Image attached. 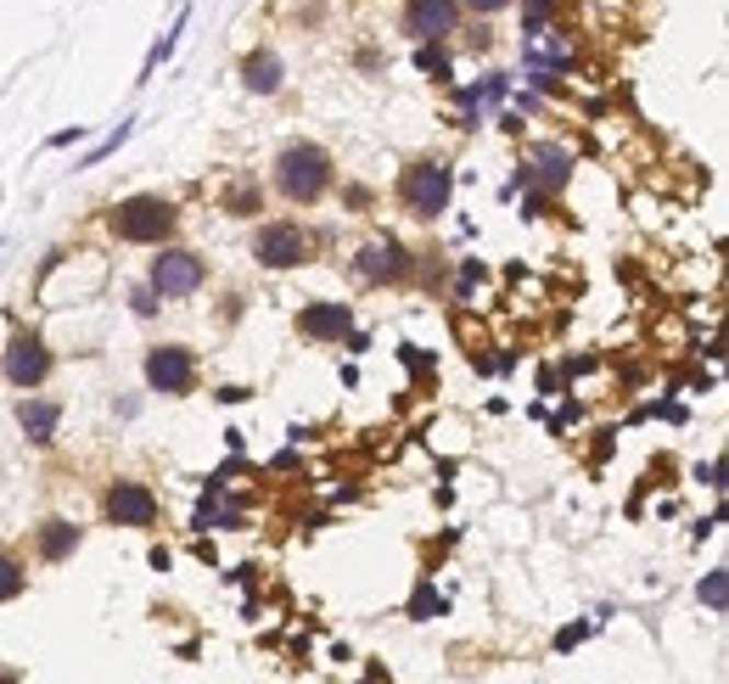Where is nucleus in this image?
Here are the masks:
<instances>
[{
    "label": "nucleus",
    "instance_id": "5",
    "mask_svg": "<svg viewBox=\"0 0 729 684\" xmlns=\"http://www.w3.org/2000/svg\"><path fill=\"white\" fill-rule=\"evenodd\" d=\"M197 286H203V259H197V253L169 248V253L152 264V292H163V298H191Z\"/></svg>",
    "mask_w": 729,
    "mask_h": 684
},
{
    "label": "nucleus",
    "instance_id": "10",
    "mask_svg": "<svg viewBox=\"0 0 729 684\" xmlns=\"http://www.w3.org/2000/svg\"><path fill=\"white\" fill-rule=\"evenodd\" d=\"M349 304H309L304 315H298V331L304 337H315V342H337V337H343L349 331Z\"/></svg>",
    "mask_w": 729,
    "mask_h": 684
},
{
    "label": "nucleus",
    "instance_id": "20",
    "mask_svg": "<svg viewBox=\"0 0 729 684\" xmlns=\"http://www.w3.org/2000/svg\"><path fill=\"white\" fill-rule=\"evenodd\" d=\"M460 7H471V12H505L511 0H460Z\"/></svg>",
    "mask_w": 729,
    "mask_h": 684
},
{
    "label": "nucleus",
    "instance_id": "17",
    "mask_svg": "<svg viewBox=\"0 0 729 684\" xmlns=\"http://www.w3.org/2000/svg\"><path fill=\"white\" fill-rule=\"evenodd\" d=\"M539 169H545V185H567V152H561V146H545Z\"/></svg>",
    "mask_w": 729,
    "mask_h": 684
},
{
    "label": "nucleus",
    "instance_id": "18",
    "mask_svg": "<svg viewBox=\"0 0 729 684\" xmlns=\"http://www.w3.org/2000/svg\"><path fill=\"white\" fill-rule=\"evenodd\" d=\"M415 68L432 73V79H449V57H444V52H432V45H421V52H415Z\"/></svg>",
    "mask_w": 729,
    "mask_h": 684
},
{
    "label": "nucleus",
    "instance_id": "1",
    "mask_svg": "<svg viewBox=\"0 0 729 684\" xmlns=\"http://www.w3.org/2000/svg\"><path fill=\"white\" fill-rule=\"evenodd\" d=\"M275 185H281L286 203H320L326 185H331V158L320 152V146H309V140L286 146V152L275 158Z\"/></svg>",
    "mask_w": 729,
    "mask_h": 684
},
{
    "label": "nucleus",
    "instance_id": "14",
    "mask_svg": "<svg viewBox=\"0 0 729 684\" xmlns=\"http://www.w3.org/2000/svg\"><path fill=\"white\" fill-rule=\"evenodd\" d=\"M79 550V527L73 522H45L39 527V556L45 561H68Z\"/></svg>",
    "mask_w": 729,
    "mask_h": 684
},
{
    "label": "nucleus",
    "instance_id": "4",
    "mask_svg": "<svg viewBox=\"0 0 729 684\" xmlns=\"http://www.w3.org/2000/svg\"><path fill=\"white\" fill-rule=\"evenodd\" d=\"M253 259L264 270H292V264H304L309 259V236L298 225H264L259 241H253Z\"/></svg>",
    "mask_w": 729,
    "mask_h": 684
},
{
    "label": "nucleus",
    "instance_id": "6",
    "mask_svg": "<svg viewBox=\"0 0 729 684\" xmlns=\"http://www.w3.org/2000/svg\"><path fill=\"white\" fill-rule=\"evenodd\" d=\"M146 381L158 387V394H191V381H197V360H191V349H152L146 354Z\"/></svg>",
    "mask_w": 729,
    "mask_h": 684
},
{
    "label": "nucleus",
    "instance_id": "7",
    "mask_svg": "<svg viewBox=\"0 0 729 684\" xmlns=\"http://www.w3.org/2000/svg\"><path fill=\"white\" fill-rule=\"evenodd\" d=\"M107 516H113L118 527H152V522H158L152 488H146V482H113V488H107Z\"/></svg>",
    "mask_w": 729,
    "mask_h": 684
},
{
    "label": "nucleus",
    "instance_id": "9",
    "mask_svg": "<svg viewBox=\"0 0 729 684\" xmlns=\"http://www.w3.org/2000/svg\"><path fill=\"white\" fill-rule=\"evenodd\" d=\"M460 23V0H410V34L421 39H444Z\"/></svg>",
    "mask_w": 729,
    "mask_h": 684
},
{
    "label": "nucleus",
    "instance_id": "8",
    "mask_svg": "<svg viewBox=\"0 0 729 684\" xmlns=\"http://www.w3.org/2000/svg\"><path fill=\"white\" fill-rule=\"evenodd\" d=\"M45 376H52V349H45L39 337H12V349H7V381L12 387H39Z\"/></svg>",
    "mask_w": 729,
    "mask_h": 684
},
{
    "label": "nucleus",
    "instance_id": "16",
    "mask_svg": "<svg viewBox=\"0 0 729 684\" xmlns=\"http://www.w3.org/2000/svg\"><path fill=\"white\" fill-rule=\"evenodd\" d=\"M23 583H29L23 567H18L12 556H0V601H18V595H23Z\"/></svg>",
    "mask_w": 729,
    "mask_h": 684
},
{
    "label": "nucleus",
    "instance_id": "11",
    "mask_svg": "<svg viewBox=\"0 0 729 684\" xmlns=\"http://www.w3.org/2000/svg\"><path fill=\"white\" fill-rule=\"evenodd\" d=\"M18 426H23L29 444H52L57 426H62V410L45 404V399H23V404H18Z\"/></svg>",
    "mask_w": 729,
    "mask_h": 684
},
{
    "label": "nucleus",
    "instance_id": "13",
    "mask_svg": "<svg viewBox=\"0 0 729 684\" xmlns=\"http://www.w3.org/2000/svg\"><path fill=\"white\" fill-rule=\"evenodd\" d=\"M241 79H248V90H253V95H275V90H281V79H286V68H281V57H275V52H253V57H248V68H241Z\"/></svg>",
    "mask_w": 729,
    "mask_h": 684
},
{
    "label": "nucleus",
    "instance_id": "15",
    "mask_svg": "<svg viewBox=\"0 0 729 684\" xmlns=\"http://www.w3.org/2000/svg\"><path fill=\"white\" fill-rule=\"evenodd\" d=\"M702 606H707V612H724V606H729V572H724V567L702 578Z\"/></svg>",
    "mask_w": 729,
    "mask_h": 684
},
{
    "label": "nucleus",
    "instance_id": "2",
    "mask_svg": "<svg viewBox=\"0 0 729 684\" xmlns=\"http://www.w3.org/2000/svg\"><path fill=\"white\" fill-rule=\"evenodd\" d=\"M174 230V208L163 197H129L113 208V236L118 241H163Z\"/></svg>",
    "mask_w": 729,
    "mask_h": 684
},
{
    "label": "nucleus",
    "instance_id": "21",
    "mask_svg": "<svg viewBox=\"0 0 729 684\" xmlns=\"http://www.w3.org/2000/svg\"><path fill=\"white\" fill-rule=\"evenodd\" d=\"M578 640H583V628H561V634H556V651H572Z\"/></svg>",
    "mask_w": 729,
    "mask_h": 684
},
{
    "label": "nucleus",
    "instance_id": "12",
    "mask_svg": "<svg viewBox=\"0 0 729 684\" xmlns=\"http://www.w3.org/2000/svg\"><path fill=\"white\" fill-rule=\"evenodd\" d=\"M360 275L365 281H399L405 275V248L399 241H371V248L360 253Z\"/></svg>",
    "mask_w": 729,
    "mask_h": 684
},
{
    "label": "nucleus",
    "instance_id": "19",
    "mask_svg": "<svg viewBox=\"0 0 729 684\" xmlns=\"http://www.w3.org/2000/svg\"><path fill=\"white\" fill-rule=\"evenodd\" d=\"M426 612H444V601H437V595L426 590V583H421V590H415V601H410V617H426Z\"/></svg>",
    "mask_w": 729,
    "mask_h": 684
},
{
    "label": "nucleus",
    "instance_id": "3",
    "mask_svg": "<svg viewBox=\"0 0 729 684\" xmlns=\"http://www.w3.org/2000/svg\"><path fill=\"white\" fill-rule=\"evenodd\" d=\"M449 197H455V174H449V163H415V169L405 174V208H410L415 219L444 214Z\"/></svg>",
    "mask_w": 729,
    "mask_h": 684
}]
</instances>
